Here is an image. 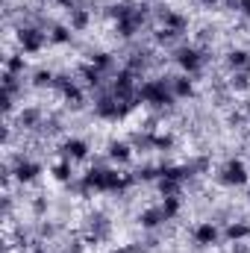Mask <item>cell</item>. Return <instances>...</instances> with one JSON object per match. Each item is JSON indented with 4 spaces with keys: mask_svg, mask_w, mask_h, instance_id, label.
<instances>
[{
    "mask_svg": "<svg viewBox=\"0 0 250 253\" xmlns=\"http://www.w3.org/2000/svg\"><path fill=\"white\" fill-rule=\"evenodd\" d=\"M138 100H144V103H150V106H159V109L174 106L177 97H174V91H171V77L141 83V85H138Z\"/></svg>",
    "mask_w": 250,
    "mask_h": 253,
    "instance_id": "cell-1",
    "label": "cell"
},
{
    "mask_svg": "<svg viewBox=\"0 0 250 253\" xmlns=\"http://www.w3.org/2000/svg\"><path fill=\"white\" fill-rule=\"evenodd\" d=\"M174 62L180 65L186 74H194V71H200V65L206 62V53L200 47H194V44H180L174 50Z\"/></svg>",
    "mask_w": 250,
    "mask_h": 253,
    "instance_id": "cell-2",
    "label": "cell"
},
{
    "mask_svg": "<svg viewBox=\"0 0 250 253\" xmlns=\"http://www.w3.org/2000/svg\"><path fill=\"white\" fill-rule=\"evenodd\" d=\"M109 233H112V224H109V218L103 212L88 215V230H85V242L88 245H100L103 239H109Z\"/></svg>",
    "mask_w": 250,
    "mask_h": 253,
    "instance_id": "cell-3",
    "label": "cell"
},
{
    "mask_svg": "<svg viewBox=\"0 0 250 253\" xmlns=\"http://www.w3.org/2000/svg\"><path fill=\"white\" fill-rule=\"evenodd\" d=\"M44 33L39 30V27H30V24H24L21 30H18V44H21V50L24 53H39L42 47H44Z\"/></svg>",
    "mask_w": 250,
    "mask_h": 253,
    "instance_id": "cell-4",
    "label": "cell"
},
{
    "mask_svg": "<svg viewBox=\"0 0 250 253\" xmlns=\"http://www.w3.org/2000/svg\"><path fill=\"white\" fill-rule=\"evenodd\" d=\"M218 180H221L224 186H245V183H248V168H245V162H242V159H230V162L221 168Z\"/></svg>",
    "mask_w": 250,
    "mask_h": 253,
    "instance_id": "cell-5",
    "label": "cell"
},
{
    "mask_svg": "<svg viewBox=\"0 0 250 253\" xmlns=\"http://www.w3.org/2000/svg\"><path fill=\"white\" fill-rule=\"evenodd\" d=\"M12 174L18 183H33L39 174H42V165L33 162V159H24V156H15V165H12Z\"/></svg>",
    "mask_w": 250,
    "mask_h": 253,
    "instance_id": "cell-6",
    "label": "cell"
},
{
    "mask_svg": "<svg viewBox=\"0 0 250 253\" xmlns=\"http://www.w3.org/2000/svg\"><path fill=\"white\" fill-rule=\"evenodd\" d=\"M191 239H194L197 248H212V245L218 242V227H215L212 221H203V224H197V227L191 230Z\"/></svg>",
    "mask_w": 250,
    "mask_h": 253,
    "instance_id": "cell-7",
    "label": "cell"
},
{
    "mask_svg": "<svg viewBox=\"0 0 250 253\" xmlns=\"http://www.w3.org/2000/svg\"><path fill=\"white\" fill-rule=\"evenodd\" d=\"M62 156L68 162H80V159L88 156V144H85L83 138H65L62 141Z\"/></svg>",
    "mask_w": 250,
    "mask_h": 253,
    "instance_id": "cell-8",
    "label": "cell"
},
{
    "mask_svg": "<svg viewBox=\"0 0 250 253\" xmlns=\"http://www.w3.org/2000/svg\"><path fill=\"white\" fill-rule=\"evenodd\" d=\"M159 18H162V27H168V30H177V33H186L188 21L180 15V12H171L168 6H159V12H156Z\"/></svg>",
    "mask_w": 250,
    "mask_h": 253,
    "instance_id": "cell-9",
    "label": "cell"
},
{
    "mask_svg": "<svg viewBox=\"0 0 250 253\" xmlns=\"http://www.w3.org/2000/svg\"><path fill=\"white\" fill-rule=\"evenodd\" d=\"M42 124H44V115H42L39 106H27V109L18 112V126L21 129H36V126H42Z\"/></svg>",
    "mask_w": 250,
    "mask_h": 253,
    "instance_id": "cell-10",
    "label": "cell"
},
{
    "mask_svg": "<svg viewBox=\"0 0 250 253\" xmlns=\"http://www.w3.org/2000/svg\"><path fill=\"white\" fill-rule=\"evenodd\" d=\"M168 218H165V212H162V206H153V209H144L141 215H138V224H141V230H156V227H162Z\"/></svg>",
    "mask_w": 250,
    "mask_h": 253,
    "instance_id": "cell-11",
    "label": "cell"
},
{
    "mask_svg": "<svg viewBox=\"0 0 250 253\" xmlns=\"http://www.w3.org/2000/svg\"><path fill=\"white\" fill-rule=\"evenodd\" d=\"M227 68H230V71H248L250 68V53L242 50V47L230 50V53H227Z\"/></svg>",
    "mask_w": 250,
    "mask_h": 253,
    "instance_id": "cell-12",
    "label": "cell"
},
{
    "mask_svg": "<svg viewBox=\"0 0 250 253\" xmlns=\"http://www.w3.org/2000/svg\"><path fill=\"white\" fill-rule=\"evenodd\" d=\"M132 150H135V147H132L129 141H112V144H109V159H112V162H129V159H132Z\"/></svg>",
    "mask_w": 250,
    "mask_h": 253,
    "instance_id": "cell-13",
    "label": "cell"
},
{
    "mask_svg": "<svg viewBox=\"0 0 250 253\" xmlns=\"http://www.w3.org/2000/svg\"><path fill=\"white\" fill-rule=\"evenodd\" d=\"M224 236H227L230 242H245V239L250 236V224H245V221H233V224H227Z\"/></svg>",
    "mask_w": 250,
    "mask_h": 253,
    "instance_id": "cell-14",
    "label": "cell"
},
{
    "mask_svg": "<svg viewBox=\"0 0 250 253\" xmlns=\"http://www.w3.org/2000/svg\"><path fill=\"white\" fill-rule=\"evenodd\" d=\"M80 77L85 80V85H88V88H100V83H103V71H97L91 62L80 68Z\"/></svg>",
    "mask_w": 250,
    "mask_h": 253,
    "instance_id": "cell-15",
    "label": "cell"
},
{
    "mask_svg": "<svg viewBox=\"0 0 250 253\" xmlns=\"http://www.w3.org/2000/svg\"><path fill=\"white\" fill-rule=\"evenodd\" d=\"M171 91H174V97H191L194 94V83L188 77H171Z\"/></svg>",
    "mask_w": 250,
    "mask_h": 253,
    "instance_id": "cell-16",
    "label": "cell"
},
{
    "mask_svg": "<svg viewBox=\"0 0 250 253\" xmlns=\"http://www.w3.org/2000/svg\"><path fill=\"white\" fill-rule=\"evenodd\" d=\"M56 77H59V74L42 68V71L33 74V85H36V88H56Z\"/></svg>",
    "mask_w": 250,
    "mask_h": 253,
    "instance_id": "cell-17",
    "label": "cell"
},
{
    "mask_svg": "<svg viewBox=\"0 0 250 253\" xmlns=\"http://www.w3.org/2000/svg\"><path fill=\"white\" fill-rule=\"evenodd\" d=\"M183 183L180 180H171V177H159V194L162 197H180Z\"/></svg>",
    "mask_w": 250,
    "mask_h": 253,
    "instance_id": "cell-18",
    "label": "cell"
},
{
    "mask_svg": "<svg viewBox=\"0 0 250 253\" xmlns=\"http://www.w3.org/2000/svg\"><path fill=\"white\" fill-rule=\"evenodd\" d=\"M230 88H233V91H248L250 88V71H233Z\"/></svg>",
    "mask_w": 250,
    "mask_h": 253,
    "instance_id": "cell-19",
    "label": "cell"
},
{
    "mask_svg": "<svg viewBox=\"0 0 250 253\" xmlns=\"http://www.w3.org/2000/svg\"><path fill=\"white\" fill-rule=\"evenodd\" d=\"M50 42H53V44H68V42H71V27L53 24V27H50Z\"/></svg>",
    "mask_w": 250,
    "mask_h": 253,
    "instance_id": "cell-20",
    "label": "cell"
},
{
    "mask_svg": "<svg viewBox=\"0 0 250 253\" xmlns=\"http://www.w3.org/2000/svg\"><path fill=\"white\" fill-rule=\"evenodd\" d=\"M88 27V9H74L71 12V30H85Z\"/></svg>",
    "mask_w": 250,
    "mask_h": 253,
    "instance_id": "cell-21",
    "label": "cell"
},
{
    "mask_svg": "<svg viewBox=\"0 0 250 253\" xmlns=\"http://www.w3.org/2000/svg\"><path fill=\"white\" fill-rule=\"evenodd\" d=\"M24 68H27L24 53H12V56H6V71H9V74H24Z\"/></svg>",
    "mask_w": 250,
    "mask_h": 253,
    "instance_id": "cell-22",
    "label": "cell"
},
{
    "mask_svg": "<svg viewBox=\"0 0 250 253\" xmlns=\"http://www.w3.org/2000/svg\"><path fill=\"white\" fill-rule=\"evenodd\" d=\"M180 36H183V33H177V30L159 27V30H156V44H174V42H177Z\"/></svg>",
    "mask_w": 250,
    "mask_h": 253,
    "instance_id": "cell-23",
    "label": "cell"
},
{
    "mask_svg": "<svg viewBox=\"0 0 250 253\" xmlns=\"http://www.w3.org/2000/svg\"><path fill=\"white\" fill-rule=\"evenodd\" d=\"M53 177L59 180V183H71V177H74V171H71V162L68 159H62L56 168H53Z\"/></svg>",
    "mask_w": 250,
    "mask_h": 253,
    "instance_id": "cell-24",
    "label": "cell"
},
{
    "mask_svg": "<svg viewBox=\"0 0 250 253\" xmlns=\"http://www.w3.org/2000/svg\"><path fill=\"white\" fill-rule=\"evenodd\" d=\"M91 65H94L97 71H109V68H112V56L103 53V50H97V53H91Z\"/></svg>",
    "mask_w": 250,
    "mask_h": 253,
    "instance_id": "cell-25",
    "label": "cell"
},
{
    "mask_svg": "<svg viewBox=\"0 0 250 253\" xmlns=\"http://www.w3.org/2000/svg\"><path fill=\"white\" fill-rule=\"evenodd\" d=\"M162 212H165V218H168V221H171V218H177V212H180V197H165Z\"/></svg>",
    "mask_w": 250,
    "mask_h": 253,
    "instance_id": "cell-26",
    "label": "cell"
},
{
    "mask_svg": "<svg viewBox=\"0 0 250 253\" xmlns=\"http://www.w3.org/2000/svg\"><path fill=\"white\" fill-rule=\"evenodd\" d=\"M153 147H156V150H171V147H174V135H159V132H153Z\"/></svg>",
    "mask_w": 250,
    "mask_h": 253,
    "instance_id": "cell-27",
    "label": "cell"
},
{
    "mask_svg": "<svg viewBox=\"0 0 250 253\" xmlns=\"http://www.w3.org/2000/svg\"><path fill=\"white\" fill-rule=\"evenodd\" d=\"M227 9H236L242 15H250V0H227Z\"/></svg>",
    "mask_w": 250,
    "mask_h": 253,
    "instance_id": "cell-28",
    "label": "cell"
},
{
    "mask_svg": "<svg viewBox=\"0 0 250 253\" xmlns=\"http://www.w3.org/2000/svg\"><path fill=\"white\" fill-rule=\"evenodd\" d=\"M56 233H59L56 224H42V227H39V236H42V239H53Z\"/></svg>",
    "mask_w": 250,
    "mask_h": 253,
    "instance_id": "cell-29",
    "label": "cell"
},
{
    "mask_svg": "<svg viewBox=\"0 0 250 253\" xmlns=\"http://www.w3.org/2000/svg\"><path fill=\"white\" fill-rule=\"evenodd\" d=\"M33 212H36V215H44V212H47V197L39 194V197L33 200Z\"/></svg>",
    "mask_w": 250,
    "mask_h": 253,
    "instance_id": "cell-30",
    "label": "cell"
},
{
    "mask_svg": "<svg viewBox=\"0 0 250 253\" xmlns=\"http://www.w3.org/2000/svg\"><path fill=\"white\" fill-rule=\"evenodd\" d=\"M245 121H248V112H233V115H230V124H233V126L245 124Z\"/></svg>",
    "mask_w": 250,
    "mask_h": 253,
    "instance_id": "cell-31",
    "label": "cell"
},
{
    "mask_svg": "<svg viewBox=\"0 0 250 253\" xmlns=\"http://www.w3.org/2000/svg\"><path fill=\"white\" fill-rule=\"evenodd\" d=\"M62 253H83V245H80V242H68L62 248Z\"/></svg>",
    "mask_w": 250,
    "mask_h": 253,
    "instance_id": "cell-32",
    "label": "cell"
},
{
    "mask_svg": "<svg viewBox=\"0 0 250 253\" xmlns=\"http://www.w3.org/2000/svg\"><path fill=\"white\" fill-rule=\"evenodd\" d=\"M59 3H62V6L68 9V12H74V9H80V0H59Z\"/></svg>",
    "mask_w": 250,
    "mask_h": 253,
    "instance_id": "cell-33",
    "label": "cell"
},
{
    "mask_svg": "<svg viewBox=\"0 0 250 253\" xmlns=\"http://www.w3.org/2000/svg\"><path fill=\"white\" fill-rule=\"evenodd\" d=\"M233 253H250V248L242 245V242H233Z\"/></svg>",
    "mask_w": 250,
    "mask_h": 253,
    "instance_id": "cell-34",
    "label": "cell"
},
{
    "mask_svg": "<svg viewBox=\"0 0 250 253\" xmlns=\"http://www.w3.org/2000/svg\"><path fill=\"white\" fill-rule=\"evenodd\" d=\"M197 3H203V6H209V9H212V6H215L218 0H197Z\"/></svg>",
    "mask_w": 250,
    "mask_h": 253,
    "instance_id": "cell-35",
    "label": "cell"
},
{
    "mask_svg": "<svg viewBox=\"0 0 250 253\" xmlns=\"http://www.w3.org/2000/svg\"><path fill=\"white\" fill-rule=\"evenodd\" d=\"M33 253H47V251H44V248H36V251H33Z\"/></svg>",
    "mask_w": 250,
    "mask_h": 253,
    "instance_id": "cell-36",
    "label": "cell"
},
{
    "mask_svg": "<svg viewBox=\"0 0 250 253\" xmlns=\"http://www.w3.org/2000/svg\"><path fill=\"white\" fill-rule=\"evenodd\" d=\"M245 112H248V118H250V100H248V106H245Z\"/></svg>",
    "mask_w": 250,
    "mask_h": 253,
    "instance_id": "cell-37",
    "label": "cell"
},
{
    "mask_svg": "<svg viewBox=\"0 0 250 253\" xmlns=\"http://www.w3.org/2000/svg\"><path fill=\"white\" fill-rule=\"evenodd\" d=\"M112 253H126V248H118V251H112Z\"/></svg>",
    "mask_w": 250,
    "mask_h": 253,
    "instance_id": "cell-38",
    "label": "cell"
}]
</instances>
